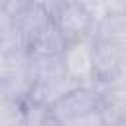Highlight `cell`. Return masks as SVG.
Masks as SVG:
<instances>
[{
    "label": "cell",
    "instance_id": "cell-1",
    "mask_svg": "<svg viewBox=\"0 0 126 126\" xmlns=\"http://www.w3.org/2000/svg\"><path fill=\"white\" fill-rule=\"evenodd\" d=\"M57 126H104L100 85H77L51 104Z\"/></svg>",
    "mask_w": 126,
    "mask_h": 126
},
{
    "label": "cell",
    "instance_id": "cell-7",
    "mask_svg": "<svg viewBox=\"0 0 126 126\" xmlns=\"http://www.w3.org/2000/svg\"><path fill=\"white\" fill-rule=\"evenodd\" d=\"M18 37L22 41V45L26 49H30L51 26H53V16L49 12H45L43 8L32 4L18 20H14Z\"/></svg>",
    "mask_w": 126,
    "mask_h": 126
},
{
    "label": "cell",
    "instance_id": "cell-4",
    "mask_svg": "<svg viewBox=\"0 0 126 126\" xmlns=\"http://www.w3.org/2000/svg\"><path fill=\"white\" fill-rule=\"evenodd\" d=\"M94 24H96L94 16L85 6L73 0H65V4L53 14V26L59 32V35L65 39V43L93 37Z\"/></svg>",
    "mask_w": 126,
    "mask_h": 126
},
{
    "label": "cell",
    "instance_id": "cell-17",
    "mask_svg": "<svg viewBox=\"0 0 126 126\" xmlns=\"http://www.w3.org/2000/svg\"><path fill=\"white\" fill-rule=\"evenodd\" d=\"M8 61H10V49H6V47L0 45V77L4 75V71L8 67Z\"/></svg>",
    "mask_w": 126,
    "mask_h": 126
},
{
    "label": "cell",
    "instance_id": "cell-8",
    "mask_svg": "<svg viewBox=\"0 0 126 126\" xmlns=\"http://www.w3.org/2000/svg\"><path fill=\"white\" fill-rule=\"evenodd\" d=\"M93 37L108 41L126 53V12L124 14H104L96 20Z\"/></svg>",
    "mask_w": 126,
    "mask_h": 126
},
{
    "label": "cell",
    "instance_id": "cell-2",
    "mask_svg": "<svg viewBox=\"0 0 126 126\" xmlns=\"http://www.w3.org/2000/svg\"><path fill=\"white\" fill-rule=\"evenodd\" d=\"M35 59V85L32 91V98L41 100L45 104H53L57 98H61L65 93H69L73 87H77L79 83H75L59 57H33Z\"/></svg>",
    "mask_w": 126,
    "mask_h": 126
},
{
    "label": "cell",
    "instance_id": "cell-3",
    "mask_svg": "<svg viewBox=\"0 0 126 126\" xmlns=\"http://www.w3.org/2000/svg\"><path fill=\"white\" fill-rule=\"evenodd\" d=\"M35 85V59L28 49L10 51V61L0 77V89L18 100H26Z\"/></svg>",
    "mask_w": 126,
    "mask_h": 126
},
{
    "label": "cell",
    "instance_id": "cell-16",
    "mask_svg": "<svg viewBox=\"0 0 126 126\" xmlns=\"http://www.w3.org/2000/svg\"><path fill=\"white\" fill-rule=\"evenodd\" d=\"M32 2H33L35 6H39V8H43L45 12H49L51 16L65 4V0H32Z\"/></svg>",
    "mask_w": 126,
    "mask_h": 126
},
{
    "label": "cell",
    "instance_id": "cell-14",
    "mask_svg": "<svg viewBox=\"0 0 126 126\" xmlns=\"http://www.w3.org/2000/svg\"><path fill=\"white\" fill-rule=\"evenodd\" d=\"M73 2H77V4H81V6H85L93 16H94V20H98V18H102L104 16V10H102V0H73Z\"/></svg>",
    "mask_w": 126,
    "mask_h": 126
},
{
    "label": "cell",
    "instance_id": "cell-15",
    "mask_svg": "<svg viewBox=\"0 0 126 126\" xmlns=\"http://www.w3.org/2000/svg\"><path fill=\"white\" fill-rule=\"evenodd\" d=\"M104 14H124L126 12V0H102Z\"/></svg>",
    "mask_w": 126,
    "mask_h": 126
},
{
    "label": "cell",
    "instance_id": "cell-11",
    "mask_svg": "<svg viewBox=\"0 0 126 126\" xmlns=\"http://www.w3.org/2000/svg\"><path fill=\"white\" fill-rule=\"evenodd\" d=\"M22 104H24V100L14 98L12 94H8L0 89V126H16V124L24 126Z\"/></svg>",
    "mask_w": 126,
    "mask_h": 126
},
{
    "label": "cell",
    "instance_id": "cell-10",
    "mask_svg": "<svg viewBox=\"0 0 126 126\" xmlns=\"http://www.w3.org/2000/svg\"><path fill=\"white\" fill-rule=\"evenodd\" d=\"M63 47H65V39L59 35L55 26H51L28 51L33 57H59L63 53Z\"/></svg>",
    "mask_w": 126,
    "mask_h": 126
},
{
    "label": "cell",
    "instance_id": "cell-19",
    "mask_svg": "<svg viewBox=\"0 0 126 126\" xmlns=\"http://www.w3.org/2000/svg\"><path fill=\"white\" fill-rule=\"evenodd\" d=\"M120 126H126V114L122 116V122H120Z\"/></svg>",
    "mask_w": 126,
    "mask_h": 126
},
{
    "label": "cell",
    "instance_id": "cell-18",
    "mask_svg": "<svg viewBox=\"0 0 126 126\" xmlns=\"http://www.w3.org/2000/svg\"><path fill=\"white\" fill-rule=\"evenodd\" d=\"M116 83H126V57L122 59L120 69H118V75H116V79H114L110 85H116Z\"/></svg>",
    "mask_w": 126,
    "mask_h": 126
},
{
    "label": "cell",
    "instance_id": "cell-5",
    "mask_svg": "<svg viewBox=\"0 0 126 126\" xmlns=\"http://www.w3.org/2000/svg\"><path fill=\"white\" fill-rule=\"evenodd\" d=\"M63 67L67 75L79 85H96L94 65H93V37L69 41L61 53Z\"/></svg>",
    "mask_w": 126,
    "mask_h": 126
},
{
    "label": "cell",
    "instance_id": "cell-20",
    "mask_svg": "<svg viewBox=\"0 0 126 126\" xmlns=\"http://www.w3.org/2000/svg\"><path fill=\"white\" fill-rule=\"evenodd\" d=\"M0 8H2V0H0Z\"/></svg>",
    "mask_w": 126,
    "mask_h": 126
},
{
    "label": "cell",
    "instance_id": "cell-13",
    "mask_svg": "<svg viewBox=\"0 0 126 126\" xmlns=\"http://www.w3.org/2000/svg\"><path fill=\"white\" fill-rule=\"evenodd\" d=\"M33 2L32 0H2V10L12 18V20H18Z\"/></svg>",
    "mask_w": 126,
    "mask_h": 126
},
{
    "label": "cell",
    "instance_id": "cell-6",
    "mask_svg": "<svg viewBox=\"0 0 126 126\" xmlns=\"http://www.w3.org/2000/svg\"><path fill=\"white\" fill-rule=\"evenodd\" d=\"M124 57H126V53L122 49H118L116 45L93 37V65H94L96 85H100V87L110 85L116 79Z\"/></svg>",
    "mask_w": 126,
    "mask_h": 126
},
{
    "label": "cell",
    "instance_id": "cell-9",
    "mask_svg": "<svg viewBox=\"0 0 126 126\" xmlns=\"http://www.w3.org/2000/svg\"><path fill=\"white\" fill-rule=\"evenodd\" d=\"M22 116H24V126H57L55 116L51 112V106L28 96L22 104Z\"/></svg>",
    "mask_w": 126,
    "mask_h": 126
},
{
    "label": "cell",
    "instance_id": "cell-12",
    "mask_svg": "<svg viewBox=\"0 0 126 126\" xmlns=\"http://www.w3.org/2000/svg\"><path fill=\"white\" fill-rule=\"evenodd\" d=\"M0 45L14 51V49H22V41L18 37V32H16V26H14V20L0 8ZM26 49V47H24Z\"/></svg>",
    "mask_w": 126,
    "mask_h": 126
}]
</instances>
